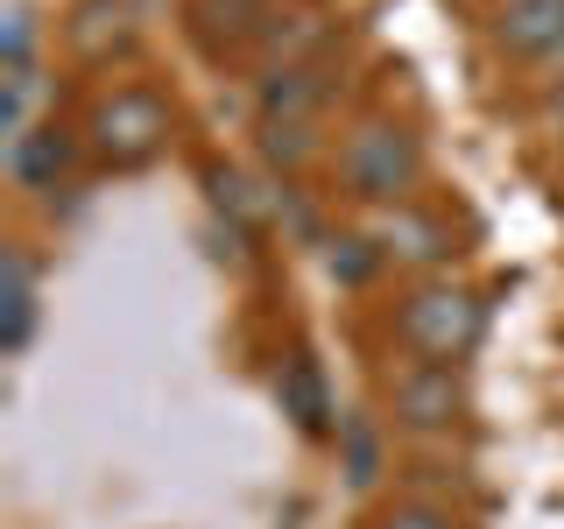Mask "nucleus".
<instances>
[{"label":"nucleus","mask_w":564,"mask_h":529,"mask_svg":"<svg viewBox=\"0 0 564 529\" xmlns=\"http://www.w3.org/2000/svg\"><path fill=\"white\" fill-rule=\"evenodd\" d=\"M395 339L410 360H445L458 367L473 346L487 339V296L473 282H458L452 269L445 276H416L395 304Z\"/></svg>","instance_id":"f257e3e1"},{"label":"nucleus","mask_w":564,"mask_h":529,"mask_svg":"<svg viewBox=\"0 0 564 529\" xmlns=\"http://www.w3.org/2000/svg\"><path fill=\"white\" fill-rule=\"evenodd\" d=\"M339 184L360 205H410V191L423 184V141L402 128L395 114H367L360 128H346L339 141Z\"/></svg>","instance_id":"f03ea898"},{"label":"nucleus","mask_w":564,"mask_h":529,"mask_svg":"<svg viewBox=\"0 0 564 529\" xmlns=\"http://www.w3.org/2000/svg\"><path fill=\"white\" fill-rule=\"evenodd\" d=\"M170 141V106L149 93V85H120L113 99L93 106V155L113 170H141L155 163Z\"/></svg>","instance_id":"7ed1b4c3"},{"label":"nucleus","mask_w":564,"mask_h":529,"mask_svg":"<svg viewBox=\"0 0 564 529\" xmlns=\"http://www.w3.org/2000/svg\"><path fill=\"white\" fill-rule=\"evenodd\" d=\"M381 402L402 431L437 438L466 417V381H458V367H445V360H402V367L381 375Z\"/></svg>","instance_id":"20e7f679"},{"label":"nucleus","mask_w":564,"mask_h":529,"mask_svg":"<svg viewBox=\"0 0 564 529\" xmlns=\"http://www.w3.org/2000/svg\"><path fill=\"white\" fill-rule=\"evenodd\" d=\"M367 234H375V247L388 261H402V269H416V276H445V261L458 255L452 226L423 205H381L375 219H367Z\"/></svg>","instance_id":"39448f33"},{"label":"nucleus","mask_w":564,"mask_h":529,"mask_svg":"<svg viewBox=\"0 0 564 529\" xmlns=\"http://www.w3.org/2000/svg\"><path fill=\"white\" fill-rule=\"evenodd\" d=\"M557 43H564V0H501L494 8V50L543 64Z\"/></svg>","instance_id":"423d86ee"},{"label":"nucleus","mask_w":564,"mask_h":529,"mask_svg":"<svg viewBox=\"0 0 564 529\" xmlns=\"http://www.w3.org/2000/svg\"><path fill=\"white\" fill-rule=\"evenodd\" d=\"M325 71H332V50H317V57L290 64V71H269V78L254 85V114H261V128H269V120H317V99H325Z\"/></svg>","instance_id":"0eeeda50"},{"label":"nucleus","mask_w":564,"mask_h":529,"mask_svg":"<svg viewBox=\"0 0 564 529\" xmlns=\"http://www.w3.org/2000/svg\"><path fill=\"white\" fill-rule=\"evenodd\" d=\"M35 325H43V290H35V261L22 247L0 255V353H29Z\"/></svg>","instance_id":"6e6552de"},{"label":"nucleus","mask_w":564,"mask_h":529,"mask_svg":"<svg viewBox=\"0 0 564 529\" xmlns=\"http://www.w3.org/2000/svg\"><path fill=\"white\" fill-rule=\"evenodd\" d=\"M70 170V141L57 128H29L8 141V176L22 191H57V176Z\"/></svg>","instance_id":"1a4fd4ad"},{"label":"nucleus","mask_w":564,"mask_h":529,"mask_svg":"<svg viewBox=\"0 0 564 529\" xmlns=\"http://www.w3.org/2000/svg\"><path fill=\"white\" fill-rule=\"evenodd\" d=\"M275 402H282V417H296V431H311V438H325V431H332V396H325V381H317V367L304 360V353L282 367Z\"/></svg>","instance_id":"9d476101"},{"label":"nucleus","mask_w":564,"mask_h":529,"mask_svg":"<svg viewBox=\"0 0 564 529\" xmlns=\"http://www.w3.org/2000/svg\"><path fill=\"white\" fill-rule=\"evenodd\" d=\"M325 269L346 282V290H360V282H375V269H388V255L375 247V234H339L325 255Z\"/></svg>","instance_id":"9b49d317"},{"label":"nucleus","mask_w":564,"mask_h":529,"mask_svg":"<svg viewBox=\"0 0 564 529\" xmlns=\"http://www.w3.org/2000/svg\"><path fill=\"white\" fill-rule=\"evenodd\" d=\"M261 155H269L275 170H296L317 155V120H269L261 128Z\"/></svg>","instance_id":"f8f14e48"},{"label":"nucleus","mask_w":564,"mask_h":529,"mask_svg":"<svg viewBox=\"0 0 564 529\" xmlns=\"http://www.w3.org/2000/svg\"><path fill=\"white\" fill-rule=\"evenodd\" d=\"M339 445H346V466H352V487H367L381 473V445H375V431H367V417L352 410L339 417Z\"/></svg>","instance_id":"ddd939ff"},{"label":"nucleus","mask_w":564,"mask_h":529,"mask_svg":"<svg viewBox=\"0 0 564 529\" xmlns=\"http://www.w3.org/2000/svg\"><path fill=\"white\" fill-rule=\"evenodd\" d=\"M375 529H466V522H458L452 508H437V501H388L375 516Z\"/></svg>","instance_id":"4468645a"},{"label":"nucleus","mask_w":564,"mask_h":529,"mask_svg":"<svg viewBox=\"0 0 564 529\" xmlns=\"http://www.w3.org/2000/svg\"><path fill=\"white\" fill-rule=\"evenodd\" d=\"M212 205L234 212V219H261V205L247 198V176L240 170H212Z\"/></svg>","instance_id":"2eb2a0df"},{"label":"nucleus","mask_w":564,"mask_h":529,"mask_svg":"<svg viewBox=\"0 0 564 529\" xmlns=\"http://www.w3.org/2000/svg\"><path fill=\"white\" fill-rule=\"evenodd\" d=\"M29 50H35V22H29L22 8H14V14H8V64H35Z\"/></svg>","instance_id":"dca6fc26"},{"label":"nucleus","mask_w":564,"mask_h":529,"mask_svg":"<svg viewBox=\"0 0 564 529\" xmlns=\"http://www.w3.org/2000/svg\"><path fill=\"white\" fill-rule=\"evenodd\" d=\"M536 114H543V128H551V134H564V78H551L536 93Z\"/></svg>","instance_id":"f3484780"}]
</instances>
